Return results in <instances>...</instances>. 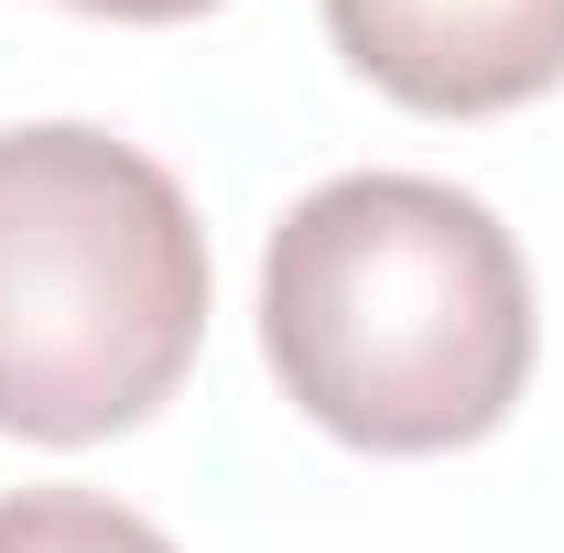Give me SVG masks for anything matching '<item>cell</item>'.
<instances>
[{
  "label": "cell",
  "mask_w": 564,
  "mask_h": 553,
  "mask_svg": "<svg viewBox=\"0 0 564 553\" xmlns=\"http://www.w3.org/2000/svg\"><path fill=\"white\" fill-rule=\"evenodd\" d=\"M66 11H98V22H196L217 0H66Z\"/></svg>",
  "instance_id": "obj_5"
},
{
  "label": "cell",
  "mask_w": 564,
  "mask_h": 553,
  "mask_svg": "<svg viewBox=\"0 0 564 553\" xmlns=\"http://www.w3.org/2000/svg\"><path fill=\"white\" fill-rule=\"evenodd\" d=\"M0 553H174V543L98 488H11L0 499Z\"/></svg>",
  "instance_id": "obj_4"
},
{
  "label": "cell",
  "mask_w": 564,
  "mask_h": 553,
  "mask_svg": "<svg viewBox=\"0 0 564 553\" xmlns=\"http://www.w3.org/2000/svg\"><path fill=\"white\" fill-rule=\"evenodd\" d=\"M326 33L423 120H499L564 87V0H326Z\"/></svg>",
  "instance_id": "obj_3"
},
{
  "label": "cell",
  "mask_w": 564,
  "mask_h": 553,
  "mask_svg": "<svg viewBox=\"0 0 564 553\" xmlns=\"http://www.w3.org/2000/svg\"><path fill=\"white\" fill-rule=\"evenodd\" d=\"M261 358L358 456H456L532 391V272L467 185L337 174L272 228Z\"/></svg>",
  "instance_id": "obj_1"
},
{
  "label": "cell",
  "mask_w": 564,
  "mask_h": 553,
  "mask_svg": "<svg viewBox=\"0 0 564 553\" xmlns=\"http://www.w3.org/2000/svg\"><path fill=\"white\" fill-rule=\"evenodd\" d=\"M207 228L98 120L0 131V434L98 445L152 423L207 347Z\"/></svg>",
  "instance_id": "obj_2"
}]
</instances>
